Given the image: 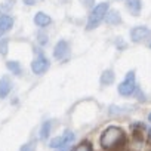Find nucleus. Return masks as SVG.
Here are the masks:
<instances>
[{
  "label": "nucleus",
  "instance_id": "obj_1",
  "mask_svg": "<svg viewBox=\"0 0 151 151\" xmlns=\"http://www.w3.org/2000/svg\"><path fill=\"white\" fill-rule=\"evenodd\" d=\"M124 142H126V133L119 126H108L107 129L102 130L99 136V144L107 151L119 150L120 147L124 145Z\"/></svg>",
  "mask_w": 151,
  "mask_h": 151
},
{
  "label": "nucleus",
  "instance_id": "obj_2",
  "mask_svg": "<svg viewBox=\"0 0 151 151\" xmlns=\"http://www.w3.org/2000/svg\"><path fill=\"white\" fill-rule=\"evenodd\" d=\"M108 11H110V5H108L107 2L98 3V5L92 9V12H91V15H89V18H88L86 30L91 31V30L96 28L102 21H105V17H107Z\"/></svg>",
  "mask_w": 151,
  "mask_h": 151
},
{
  "label": "nucleus",
  "instance_id": "obj_3",
  "mask_svg": "<svg viewBox=\"0 0 151 151\" xmlns=\"http://www.w3.org/2000/svg\"><path fill=\"white\" fill-rule=\"evenodd\" d=\"M136 88H138V85H136V76H135V71L130 70V71L126 73L124 80L122 83H119L117 92H119V95L127 98V96H133L135 95Z\"/></svg>",
  "mask_w": 151,
  "mask_h": 151
},
{
  "label": "nucleus",
  "instance_id": "obj_4",
  "mask_svg": "<svg viewBox=\"0 0 151 151\" xmlns=\"http://www.w3.org/2000/svg\"><path fill=\"white\" fill-rule=\"evenodd\" d=\"M129 36L133 43H144L151 40V30L147 25H136L130 30Z\"/></svg>",
  "mask_w": 151,
  "mask_h": 151
},
{
  "label": "nucleus",
  "instance_id": "obj_5",
  "mask_svg": "<svg viewBox=\"0 0 151 151\" xmlns=\"http://www.w3.org/2000/svg\"><path fill=\"white\" fill-rule=\"evenodd\" d=\"M76 135L71 132V130H65L61 136H55L50 139L49 142V147L50 148H55V150H61V148H65V147H70V144L74 141Z\"/></svg>",
  "mask_w": 151,
  "mask_h": 151
},
{
  "label": "nucleus",
  "instance_id": "obj_6",
  "mask_svg": "<svg viewBox=\"0 0 151 151\" xmlns=\"http://www.w3.org/2000/svg\"><path fill=\"white\" fill-rule=\"evenodd\" d=\"M49 67H50V62H49V59H47L43 53H40L39 56H36V58L33 59V62H31V71H33V74H36V76L45 74V73L49 70Z\"/></svg>",
  "mask_w": 151,
  "mask_h": 151
},
{
  "label": "nucleus",
  "instance_id": "obj_7",
  "mask_svg": "<svg viewBox=\"0 0 151 151\" xmlns=\"http://www.w3.org/2000/svg\"><path fill=\"white\" fill-rule=\"evenodd\" d=\"M68 55H70V45H68V42L67 40L56 42V45L53 47V56H55V59L61 61V59H65Z\"/></svg>",
  "mask_w": 151,
  "mask_h": 151
},
{
  "label": "nucleus",
  "instance_id": "obj_8",
  "mask_svg": "<svg viewBox=\"0 0 151 151\" xmlns=\"http://www.w3.org/2000/svg\"><path fill=\"white\" fill-rule=\"evenodd\" d=\"M11 91H12V82L9 79V76H2L0 77V99L8 98Z\"/></svg>",
  "mask_w": 151,
  "mask_h": 151
},
{
  "label": "nucleus",
  "instance_id": "obj_9",
  "mask_svg": "<svg viewBox=\"0 0 151 151\" xmlns=\"http://www.w3.org/2000/svg\"><path fill=\"white\" fill-rule=\"evenodd\" d=\"M33 21H34V24L37 25V27H40V28H45V27H47L50 22H52V18L47 15V14H45V12H37L36 15H34V18H33Z\"/></svg>",
  "mask_w": 151,
  "mask_h": 151
},
{
  "label": "nucleus",
  "instance_id": "obj_10",
  "mask_svg": "<svg viewBox=\"0 0 151 151\" xmlns=\"http://www.w3.org/2000/svg\"><path fill=\"white\" fill-rule=\"evenodd\" d=\"M114 80H116V74H114V71L111 68L104 70L102 74H101V77H99V82H101L102 86H110V85L114 83Z\"/></svg>",
  "mask_w": 151,
  "mask_h": 151
},
{
  "label": "nucleus",
  "instance_id": "obj_11",
  "mask_svg": "<svg viewBox=\"0 0 151 151\" xmlns=\"http://www.w3.org/2000/svg\"><path fill=\"white\" fill-rule=\"evenodd\" d=\"M105 22L108 25H119L122 22V17H120V12L119 11H114V9H110L107 17H105Z\"/></svg>",
  "mask_w": 151,
  "mask_h": 151
},
{
  "label": "nucleus",
  "instance_id": "obj_12",
  "mask_svg": "<svg viewBox=\"0 0 151 151\" xmlns=\"http://www.w3.org/2000/svg\"><path fill=\"white\" fill-rule=\"evenodd\" d=\"M12 27H14V18L12 17H9L6 14L0 15V30L3 33H6V31L12 30Z\"/></svg>",
  "mask_w": 151,
  "mask_h": 151
},
{
  "label": "nucleus",
  "instance_id": "obj_13",
  "mask_svg": "<svg viewBox=\"0 0 151 151\" xmlns=\"http://www.w3.org/2000/svg\"><path fill=\"white\" fill-rule=\"evenodd\" d=\"M126 8L130 11L132 15L138 17L141 14V9H142V2L141 0H126Z\"/></svg>",
  "mask_w": 151,
  "mask_h": 151
},
{
  "label": "nucleus",
  "instance_id": "obj_14",
  "mask_svg": "<svg viewBox=\"0 0 151 151\" xmlns=\"http://www.w3.org/2000/svg\"><path fill=\"white\" fill-rule=\"evenodd\" d=\"M6 68L15 76H21L22 74V67H21V64L18 61H8L6 62Z\"/></svg>",
  "mask_w": 151,
  "mask_h": 151
},
{
  "label": "nucleus",
  "instance_id": "obj_15",
  "mask_svg": "<svg viewBox=\"0 0 151 151\" xmlns=\"http://www.w3.org/2000/svg\"><path fill=\"white\" fill-rule=\"evenodd\" d=\"M50 127H52V123L49 122V120H46V122H43V124H42V127H40V135H39V138L42 139V141H45V139H47L49 138V135H50Z\"/></svg>",
  "mask_w": 151,
  "mask_h": 151
},
{
  "label": "nucleus",
  "instance_id": "obj_16",
  "mask_svg": "<svg viewBox=\"0 0 151 151\" xmlns=\"http://www.w3.org/2000/svg\"><path fill=\"white\" fill-rule=\"evenodd\" d=\"M9 52V37H2L0 39V55L6 56Z\"/></svg>",
  "mask_w": 151,
  "mask_h": 151
},
{
  "label": "nucleus",
  "instance_id": "obj_17",
  "mask_svg": "<svg viewBox=\"0 0 151 151\" xmlns=\"http://www.w3.org/2000/svg\"><path fill=\"white\" fill-rule=\"evenodd\" d=\"M73 151H93V148H92V144H91V142L85 141V142L79 144Z\"/></svg>",
  "mask_w": 151,
  "mask_h": 151
},
{
  "label": "nucleus",
  "instance_id": "obj_18",
  "mask_svg": "<svg viewBox=\"0 0 151 151\" xmlns=\"http://www.w3.org/2000/svg\"><path fill=\"white\" fill-rule=\"evenodd\" d=\"M36 37H37V42H39V45H42V46L47 45V42H49V37H47V34H46V33H43V31H39Z\"/></svg>",
  "mask_w": 151,
  "mask_h": 151
},
{
  "label": "nucleus",
  "instance_id": "obj_19",
  "mask_svg": "<svg viewBox=\"0 0 151 151\" xmlns=\"http://www.w3.org/2000/svg\"><path fill=\"white\" fill-rule=\"evenodd\" d=\"M36 148H37L36 142H27L19 148V151H36Z\"/></svg>",
  "mask_w": 151,
  "mask_h": 151
},
{
  "label": "nucleus",
  "instance_id": "obj_20",
  "mask_svg": "<svg viewBox=\"0 0 151 151\" xmlns=\"http://www.w3.org/2000/svg\"><path fill=\"white\" fill-rule=\"evenodd\" d=\"M80 3L85 8H95V0H80Z\"/></svg>",
  "mask_w": 151,
  "mask_h": 151
},
{
  "label": "nucleus",
  "instance_id": "obj_21",
  "mask_svg": "<svg viewBox=\"0 0 151 151\" xmlns=\"http://www.w3.org/2000/svg\"><path fill=\"white\" fill-rule=\"evenodd\" d=\"M116 46L119 47V50H122V49H124V47H126V43L123 42V39H122V37H117V40H116Z\"/></svg>",
  "mask_w": 151,
  "mask_h": 151
},
{
  "label": "nucleus",
  "instance_id": "obj_22",
  "mask_svg": "<svg viewBox=\"0 0 151 151\" xmlns=\"http://www.w3.org/2000/svg\"><path fill=\"white\" fill-rule=\"evenodd\" d=\"M14 3H15L14 0H12V2H11V0H8V2H5V5H3L2 8H3V9H9V8H12V6H14Z\"/></svg>",
  "mask_w": 151,
  "mask_h": 151
},
{
  "label": "nucleus",
  "instance_id": "obj_23",
  "mask_svg": "<svg viewBox=\"0 0 151 151\" xmlns=\"http://www.w3.org/2000/svg\"><path fill=\"white\" fill-rule=\"evenodd\" d=\"M22 2H24L27 6H33V5H36V0H22Z\"/></svg>",
  "mask_w": 151,
  "mask_h": 151
},
{
  "label": "nucleus",
  "instance_id": "obj_24",
  "mask_svg": "<svg viewBox=\"0 0 151 151\" xmlns=\"http://www.w3.org/2000/svg\"><path fill=\"white\" fill-rule=\"evenodd\" d=\"M148 122H150V123H151V113H150V114H148Z\"/></svg>",
  "mask_w": 151,
  "mask_h": 151
},
{
  "label": "nucleus",
  "instance_id": "obj_25",
  "mask_svg": "<svg viewBox=\"0 0 151 151\" xmlns=\"http://www.w3.org/2000/svg\"><path fill=\"white\" fill-rule=\"evenodd\" d=\"M2 36H3V31H2V30H0V39H2Z\"/></svg>",
  "mask_w": 151,
  "mask_h": 151
},
{
  "label": "nucleus",
  "instance_id": "obj_26",
  "mask_svg": "<svg viewBox=\"0 0 151 151\" xmlns=\"http://www.w3.org/2000/svg\"><path fill=\"white\" fill-rule=\"evenodd\" d=\"M150 49H151V42H150Z\"/></svg>",
  "mask_w": 151,
  "mask_h": 151
}]
</instances>
